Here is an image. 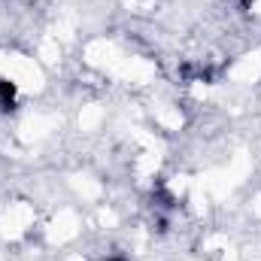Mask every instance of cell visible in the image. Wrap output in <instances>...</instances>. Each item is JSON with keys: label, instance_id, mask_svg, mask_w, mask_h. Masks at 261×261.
<instances>
[{"label": "cell", "instance_id": "obj_1", "mask_svg": "<svg viewBox=\"0 0 261 261\" xmlns=\"http://www.w3.org/2000/svg\"><path fill=\"white\" fill-rule=\"evenodd\" d=\"M15 94H18L15 82L0 79V110H3V113H12V110H15Z\"/></svg>", "mask_w": 261, "mask_h": 261}, {"label": "cell", "instance_id": "obj_2", "mask_svg": "<svg viewBox=\"0 0 261 261\" xmlns=\"http://www.w3.org/2000/svg\"><path fill=\"white\" fill-rule=\"evenodd\" d=\"M152 197H155V203H158L161 210H173V206H176V200H173V195L164 189V182H155V189H152Z\"/></svg>", "mask_w": 261, "mask_h": 261}, {"label": "cell", "instance_id": "obj_3", "mask_svg": "<svg viewBox=\"0 0 261 261\" xmlns=\"http://www.w3.org/2000/svg\"><path fill=\"white\" fill-rule=\"evenodd\" d=\"M107 261H128V258H119V255H113V258H107Z\"/></svg>", "mask_w": 261, "mask_h": 261}]
</instances>
